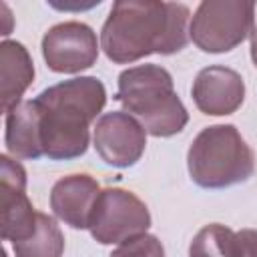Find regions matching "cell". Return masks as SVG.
Here are the masks:
<instances>
[{"instance_id": "7", "label": "cell", "mask_w": 257, "mask_h": 257, "mask_svg": "<svg viewBox=\"0 0 257 257\" xmlns=\"http://www.w3.org/2000/svg\"><path fill=\"white\" fill-rule=\"evenodd\" d=\"M42 56L52 72H82L90 68L98 58L96 34L84 22H60L44 34Z\"/></svg>"}, {"instance_id": "14", "label": "cell", "mask_w": 257, "mask_h": 257, "mask_svg": "<svg viewBox=\"0 0 257 257\" xmlns=\"http://www.w3.org/2000/svg\"><path fill=\"white\" fill-rule=\"evenodd\" d=\"M14 257H62L64 235L56 221L38 211V223L30 237L12 243Z\"/></svg>"}, {"instance_id": "15", "label": "cell", "mask_w": 257, "mask_h": 257, "mask_svg": "<svg viewBox=\"0 0 257 257\" xmlns=\"http://www.w3.org/2000/svg\"><path fill=\"white\" fill-rule=\"evenodd\" d=\"M233 237L235 231L211 223L205 225L189 245V257H233Z\"/></svg>"}, {"instance_id": "10", "label": "cell", "mask_w": 257, "mask_h": 257, "mask_svg": "<svg viewBox=\"0 0 257 257\" xmlns=\"http://www.w3.org/2000/svg\"><path fill=\"white\" fill-rule=\"evenodd\" d=\"M191 94L203 114H233L243 104L245 82L237 70L215 64L199 70L193 80Z\"/></svg>"}, {"instance_id": "9", "label": "cell", "mask_w": 257, "mask_h": 257, "mask_svg": "<svg viewBox=\"0 0 257 257\" xmlns=\"http://www.w3.org/2000/svg\"><path fill=\"white\" fill-rule=\"evenodd\" d=\"M147 131L143 124L122 110L102 114L94 126V149L98 157L116 169L133 167L145 153Z\"/></svg>"}, {"instance_id": "19", "label": "cell", "mask_w": 257, "mask_h": 257, "mask_svg": "<svg viewBox=\"0 0 257 257\" xmlns=\"http://www.w3.org/2000/svg\"><path fill=\"white\" fill-rule=\"evenodd\" d=\"M251 60H253V64L257 66V26H255L253 32H251Z\"/></svg>"}, {"instance_id": "5", "label": "cell", "mask_w": 257, "mask_h": 257, "mask_svg": "<svg viewBox=\"0 0 257 257\" xmlns=\"http://www.w3.org/2000/svg\"><path fill=\"white\" fill-rule=\"evenodd\" d=\"M253 24L255 2L205 0L189 24V38L203 52H229L253 32Z\"/></svg>"}, {"instance_id": "6", "label": "cell", "mask_w": 257, "mask_h": 257, "mask_svg": "<svg viewBox=\"0 0 257 257\" xmlns=\"http://www.w3.org/2000/svg\"><path fill=\"white\" fill-rule=\"evenodd\" d=\"M151 213L147 205L131 191L120 187L102 189L90 219V235L100 245L122 243L147 233Z\"/></svg>"}, {"instance_id": "13", "label": "cell", "mask_w": 257, "mask_h": 257, "mask_svg": "<svg viewBox=\"0 0 257 257\" xmlns=\"http://www.w3.org/2000/svg\"><path fill=\"white\" fill-rule=\"evenodd\" d=\"M6 149L14 159H40V118L34 100H22L6 112Z\"/></svg>"}, {"instance_id": "17", "label": "cell", "mask_w": 257, "mask_h": 257, "mask_svg": "<svg viewBox=\"0 0 257 257\" xmlns=\"http://www.w3.org/2000/svg\"><path fill=\"white\" fill-rule=\"evenodd\" d=\"M233 257H257V229H241L235 233Z\"/></svg>"}, {"instance_id": "11", "label": "cell", "mask_w": 257, "mask_h": 257, "mask_svg": "<svg viewBox=\"0 0 257 257\" xmlns=\"http://www.w3.org/2000/svg\"><path fill=\"white\" fill-rule=\"evenodd\" d=\"M98 195L100 187L90 175H68L52 185L50 209L72 229H88Z\"/></svg>"}, {"instance_id": "18", "label": "cell", "mask_w": 257, "mask_h": 257, "mask_svg": "<svg viewBox=\"0 0 257 257\" xmlns=\"http://www.w3.org/2000/svg\"><path fill=\"white\" fill-rule=\"evenodd\" d=\"M0 10H2V16H4V20H6V22H12L8 6H6V4H0ZM0 34H2V36H8V34H10V24H6V28H4V30H2Z\"/></svg>"}, {"instance_id": "3", "label": "cell", "mask_w": 257, "mask_h": 257, "mask_svg": "<svg viewBox=\"0 0 257 257\" xmlns=\"http://www.w3.org/2000/svg\"><path fill=\"white\" fill-rule=\"evenodd\" d=\"M114 98L153 137H173L189 122V112L175 92L171 72L159 64L122 70Z\"/></svg>"}, {"instance_id": "2", "label": "cell", "mask_w": 257, "mask_h": 257, "mask_svg": "<svg viewBox=\"0 0 257 257\" xmlns=\"http://www.w3.org/2000/svg\"><path fill=\"white\" fill-rule=\"evenodd\" d=\"M32 100L40 118L44 157L68 161L84 155L90 122L106 104L104 84L96 76H78L44 88Z\"/></svg>"}, {"instance_id": "8", "label": "cell", "mask_w": 257, "mask_h": 257, "mask_svg": "<svg viewBox=\"0 0 257 257\" xmlns=\"http://www.w3.org/2000/svg\"><path fill=\"white\" fill-rule=\"evenodd\" d=\"M0 211L4 241L16 243L34 233L38 211L26 195V171L8 155H0Z\"/></svg>"}, {"instance_id": "12", "label": "cell", "mask_w": 257, "mask_h": 257, "mask_svg": "<svg viewBox=\"0 0 257 257\" xmlns=\"http://www.w3.org/2000/svg\"><path fill=\"white\" fill-rule=\"evenodd\" d=\"M34 80V64L24 48L16 40H4L0 44V100L4 114L22 102V94Z\"/></svg>"}, {"instance_id": "4", "label": "cell", "mask_w": 257, "mask_h": 257, "mask_svg": "<svg viewBox=\"0 0 257 257\" xmlns=\"http://www.w3.org/2000/svg\"><path fill=\"white\" fill-rule=\"evenodd\" d=\"M189 175L203 189L245 183L255 171V155L233 124L205 126L187 153Z\"/></svg>"}, {"instance_id": "1", "label": "cell", "mask_w": 257, "mask_h": 257, "mask_svg": "<svg viewBox=\"0 0 257 257\" xmlns=\"http://www.w3.org/2000/svg\"><path fill=\"white\" fill-rule=\"evenodd\" d=\"M189 8L177 2L118 0L100 30V48L116 64L175 54L189 42Z\"/></svg>"}, {"instance_id": "16", "label": "cell", "mask_w": 257, "mask_h": 257, "mask_svg": "<svg viewBox=\"0 0 257 257\" xmlns=\"http://www.w3.org/2000/svg\"><path fill=\"white\" fill-rule=\"evenodd\" d=\"M110 257H165V249H163V243L155 235L143 233V235L122 241L110 253Z\"/></svg>"}]
</instances>
